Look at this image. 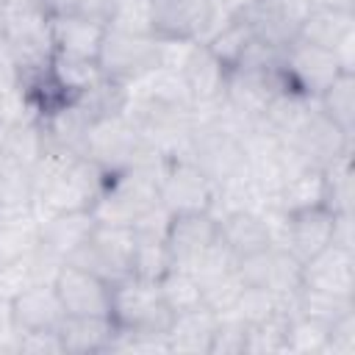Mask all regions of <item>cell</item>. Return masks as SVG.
Listing matches in <instances>:
<instances>
[{
	"label": "cell",
	"mask_w": 355,
	"mask_h": 355,
	"mask_svg": "<svg viewBox=\"0 0 355 355\" xmlns=\"http://www.w3.org/2000/svg\"><path fill=\"white\" fill-rule=\"evenodd\" d=\"M53 286L67 316H111V283L94 272L67 261Z\"/></svg>",
	"instance_id": "cell-12"
},
{
	"label": "cell",
	"mask_w": 355,
	"mask_h": 355,
	"mask_svg": "<svg viewBox=\"0 0 355 355\" xmlns=\"http://www.w3.org/2000/svg\"><path fill=\"white\" fill-rule=\"evenodd\" d=\"M111 0H42V8L47 17H92L103 19L108 17Z\"/></svg>",
	"instance_id": "cell-43"
},
{
	"label": "cell",
	"mask_w": 355,
	"mask_h": 355,
	"mask_svg": "<svg viewBox=\"0 0 355 355\" xmlns=\"http://www.w3.org/2000/svg\"><path fill=\"white\" fill-rule=\"evenodd\" d=\"M277 205L286 214L324 205V175L319 166H305L288 175L277 189Z\"/></svg>",
	"instance_id": "cell-29"
},
{
	"label": "cell",
	"mask_w": 355,
	"mask_h": 355,
	"mask_svg": "<svg viewBox=\"0 0 355 355\" xmlns=\"http://www.w3.org/2000/svg\"><path fill=\"white\" fill-rule=\"evenodd\" d=\"M200 288H202V305L205 308H211L214 313H227V311H233L244 283H241L239 272L230 269V272H222V275L200 283Z\"/></svg>",
	"instance_id": "cell-40"
},
{
	"label": "cell",
	"mask_w": 355,
	"mask_h": 355,
	"mask_svg": "<svg viewBox=\"0 0 355 355\" xmlns=\"http://www.w3.org/2000/svg\"><path fill=\"white\" fill-rule=\"evenodd\" d=\"M286 144H291L311 166H324V164H330V161H336L338 155H344V153H352V147H355V136H349V133H344L327 114H322V108L316 105L311 114H308V119L288 136V139H283Z\"/></svg>",
	"instance_id": "cell-11"
},
{
	"label": "cell",
	"mask_w": 355,
	"mask_h": 355,
	"mask_svg": "<svg viewBox=\"0 0 355 355\" xmlns=\"http://www.w3.org/2000/svg\"><path fill=\"white\" fill-rule=\"evenodd\" d=\"M64 263L67 261H61L58 255H53L42 244L33 252H28V255H22L17 261L0 263V297L14 300L25 288H31V286L55 283V277H58V272H61Z\"/></svg>",
	"instance_id": "cell-16"
},
{
	"label": "cell",
	"mask_w": 355,
	"mask_h": 355,
	"mask_svg": "<svg viewBox=\"0 0 355 355\" xmlns=\"http://www.w3.org/2000/svg\"><path fill=\"white\" fill-rule=\"evenodd\" d=\"M302 286L324 294L355 297V250L327 244L308 261H302Z\"/></svg>",
	"instance_id": "cell-13"
},
{
	"label": "cell",
	"mask_w": 355,
	"mask_h": 355,
	"mask_svg": "<svg viewBox=\"0 0 355 355\" xmlns=\"http://www.w3.org/2000/svg\"><path fill=\"white\" fill-rule=\"evenodd\" d=\"M355 31V11H341V8H316L311 6V11L305 14V19L297 28L294 39H302L308 44L316 47H327L333 50L347 33Z\"/></svg>",
	"instance_id": "cell-26"
},
{
	"label": "cell",
	"mask_w": 355,
	"mask_h": 355,
	"mask_svg": "<svg viewBox=\"0 0 355 355\" xmlns=\"http://www.w3.org/2000/svg\"><path fill=\"white\" fill-rule=\"evenodd\" d=\"M64 355H105L114 336L111 316H67L58 327Z\"/></svg>",
	"instance_id": "cell-23"
},
{
	"label": "cell",
	"mask_w": 355,
	"mask_h": 355,
	"mask_svg": "<svg viewBox=\"0 0 355 355\" xmlns=\"http://www.w3.org/2000/svg\"><path fill=\"white\" fill-rule=\"evenodd\" d=\"M216 316L219 313H214L205 305L172 313V322L166 327L169 352H178V355H208L211 336L216 330Z\"/></svg>",
	"instance_id": "cell-21"
},
{
	"label": "cell",
	"mask_w": 355,
	"mask_h": 355,
	"mask_svg": "<svg viewBox=\"0 0 355 355\" xmlns=\"http://www.w3.org/2000/svg\"><path fill=\"white\" fill-rule=\"evenodd\" d=\"M324 355H355V311L330 322Z\"/></svg>",
	"instance_id": "cell-44"
},
{
	"label": "cell",
	"mask_w": 355,
	"mask_h": 355,
	"mask_svg": "<svg viewBox=\"0 0 355 355\" xmlns=\"http://www.w3.org/2000/svg\"><path fill=\"white\" fill-rule=\"evenodd\" d=\"M288 319L291 316H286V313H275L258 324H250L247 341H244V355H283Z\"/></svg>",
	"instance_id": "cell-38"
},
{
	"label": "cell",
	"mask_w": 355,
	"mask_h": 355,
	"mask_svg": "<svg viewBox=\"0 0 355 355\" xmlns=\"http://www.w3.org/2000/svg\"><path fill=\"white\" fill-rule=\"evenodd\" d=\"M125 94L133 103H150L164 108H191V94L180 72L153 67L125 83Z\"/></svg>",
	"instance_id": "cell-17"
},
{
	"label": "cell",
	"mask_w": 355,
	"mask_h": 355,
	"mask_svg": "<svg viewBox=\"0 0 355 355\" xmlns=\"http://www.w3.org/2000/svg\"><path fill=\"white\" fill-rule=\"evenodd\" d=\"M47 72L50 78L55 80V86L72 100V97H80L83 92L94 89L105 75L97 64V58H89V55H75V53H61V50H53L50 55V64H47Z\"/></svg>",
	"instance_id": "cell-25"
},
{
	"label": "cell",
	"mask_w": 355,
	"mask_h": 355,
	"mask_svg": "<svg viewBox=\"0 0 355 355\" xmlns=\"http://www.w3.org/2000/svg\"><path fill=\"white\" fill-rule=\"evenodd\" d=\"M236 272L244 286H263L280 297H288L302 286V263L280 247H263L239 258Z\"/></svg>",
	"instance_id": "cell-9"
},
{
	"label": "cell",
	"mask_w": 355,
	"mask_h": 355,
	"mask_svg": "<svg viewBox=\"0 0 355 355\" xmlns=\"http://www.w3.org/2000/svg\"><path fill=\"white\" fill-rule=\"evenodd\" d=\"M355 311V297H338V294H324V291H313L300 286L294 294V313H305L313 316L319 322H336L338 316Z\"/></svg>",
	"instance_id": "cell-36"
},
{
	"label": "cell",
	"mask_w": 355,
	"mask_h": 355,
	"mask_svg": "<svg viewBox=\"0 0 355 355\" xmlns=\"http://www.w3.org/2000/svg\"><path fill=\"white\" fill-rule=\"evenodd\" d=\"M133 227L122 225H97L89 236V241L69 258V263L83 266L94 272L97 277L116 283L130 275V261H133Z\"/></svg>",
	"instance_id": "cell-4"
},
{
	"label": "cell",
	"mask_w": 355,
	"mask_h": 355,
	"mask_svg": "<svg viewBox=\"0 0 355 355\" xmlns=\"http://www.w3.org/2000/svg\"><path fill=\"white\" fill-rule=\"evenodd\" d=\"M186 158L216 186L244 169L241 139L219 125H194Z\"/></svg>",
	"instance_id": "cell-5"
},
{
	"label": "cell",
	"mask_w": 355,
	"mask_h": 355,
	"mask_svg": "<svg viewBox=\"0 0 355 355\" xmlns=\"http://www.w3.org/2000/svg\"><path fill=\"white\" fill-rule=\"evenodd\" d=\"M169 269H172V258H169V250H166V239H144V236H136L130 275L158 283Z\"/></svg>",
	"instance_id": "cell-37"
},
{
	"label": "cell",
	"mask_w": 355,
	"mask_h": 355,
	"mask_svg": "<svg viewBox=\"0 0 355 355\" xmlns=\"http://www.w3.org/2000/svg\"><path fill=\"white\" fill-rule=\"evenodd\" d=\"M11 305H14V316H17V324L22 327V333L58 330L61 322L67 319L64 302H61V297H58L53 283H42V286L25 288L19 297L11 300Z\"/></svg>",
	"instance_id": "cell-20"
},
{
	"label": "cell",
	"mask_w": 355,
	"mask_h": 355,
	"mask_svg": "<svg viewBox=\"0 0 355 355\" xmlns=\"http://www.w3.org/2000/svg\"><path fill=\"white\" fill-rule=\"evenodd\" d=\"M158 291H161L164 305L172 313H180V311H189V308L202 305V288H200V280H197V275L191 269L172 266L158 280Z\"/></svg>",
	"instance_id": "cell-35"
},
{
	"label": "cell",
	"mask_w": 355,
	"mask_h": 355,
	"mask_svg": "<svg viewBox=\"0 0 355 355\" xmlns=\"http://www.w3.org/2000/svg\"><path fill=\"white\" fill-rule=\"evenodd\" d=\"M197 44L200 42L191 39V36H158V64L155 67H164V69H172V72H183V67L194 55Z\"/></svg>",
	"instance_id": "cell-42"
},
{
	"label": "cell",
	"mask_w": 355,
	"mask_h": 355,
	"mask_svg": "<svg viewBox=\"0 0 355 355\" xmlns=\"http://www.w3.org/2000/svg\"><path fill=\"white\" fill-rule=\"evenodd\" d=\"M227 19L214 8V0H153V33L155 36H191L200 44L208 42Z\"/></svg>",
	"instance_id": "cell-6"
},
{
	"label": "cell",
	"mask_w": 355,
	"mask_h": 355,
	"mask_svg": "<svg viewBox=\"0 0 355 355\" xmlns=\"http://www.w3.org/2000/svg\"><path fill=\"white\" fill-rule=\"evenodd\" d=\"M252 39H255L252 25H250L244 17H233V19H227V22H225L208 42H202V44L222 61L225 69H230V67H236V64L241 61V55L247 53V47H250Z\"/></svg>",
	"instance_id": "cell-32"
},
{
	"label": "cell",
	"mask_w": 355,
	"mask_h": 355,
	"mask_svg": "<svg viewBox=\"0 0 355 355\" xmlns=\"http://www.w3.org/2000/svg\"><path fill=\"white\" fill-rule=\"evenodd\" d=\"M141 153H144V141L139 139L136 128L130 125V119L125 114H111V116L94 119L86 130L83 147H80V155L94 161L97 166H103L108 175L133 166Z\"/></svg>",
	"instance_id": "cell-2"
},
{
	"label": "cell",
	"mask_w": 355,
	"mask_h": 355,
	"mask_svg": "<svg viewBox=\"0 0 355 355\" xmlns=\"http://www.w3.org/2000/svg\"><path fill=\"white\" fill-rule=\"evenodd\" d=\"M316 8H341V11H355V0H308Z\"/></svg>",
	"instance_id": "cell-48"
},
{
	"label": "cell",
	"mask_w": 355,
	"mask_h": 355,
	"mask_svg": "<svg viewBox=\"0 0 355 355\" xmlns=\"http://www.w3.org/2000/svg\"><path fill=\"white\" fill-rule=\"evenodd\" d=\"M286 80L291 89L308 94V97H319L344 69L338 67L333 50L327 47H316L308 44L302 39H291L283 47V64H280Z\"/></svg>",
	"instance_id": "cell-8"
},
{
	"label": "cell",
	"mask_w": 355,
	"mask_h": 355,
	"mask_svg": "<svg viewBox=\"0 0 355 355\" xmlns=\"http://www.w3.org/2000/svg\"><path fill=\"white\" fill-rule=\"evenodd\" d=\"M105 36V22L92 17H50L53 50L97 58Z\"/></svg>",
	"instance_id": "cell-22"
},
{
	"label": "cell",
	"mask_w": 355,
	"mask_h": 355,
	"mask_svg": "<svg viewBox=\"0 0 355 355\" xmlns=\"http://www.w3.org/2000/svg\"><path fill=\"white\" fill-rule=\"evenodd\" d=\"M97 227L92 211H61L42 219V247L58 255L61 261H69L92 236Z\"/></svg>",
	"instance_id": "cell-19"
},
{
	"label": "cell",
	"mask_w": 355,
	"mask_h": 355,
	"mask_svg": "<svg viewBox=\"0 0 355 355\" xmlns=\"http://www.w3.org/2000/svg\"><path fill=\"white\" fill-rule=\"evenodd\" d=\"M219 239V222L208 211L194 214H178L169 222L166 230V250L172 258V266L191 269L197 258Z\"/></svg>",
	"instance_id": "cell-14"
},
{
	"label": "cell",
	"mask_w": 355,
	"mask_h": 355,
	"mask_svg": "<svg viewBox=\"0 0 355 355\" xmlns=\"http://www.w3.org/2000/svg\"><path fill=\"white\" fill-rule=\"evenodd\" d=\"M0 3H8V0H0Z\"/></svg>",
	"instance_id": "cell-49"
},
{
	"label": "cell",
	"mask_w": 355,
	"mask_h": 355,
	"mask_svg": "<svg viewBox=\"0 0 355 355\" xmlns=\"http://www.w3.org/2000/svg\"><path fill=\"white\" fill-rule=\"evenodd\" d=\"M244 341H247V324L233 311L219 313L208 355H244Z\"/></svg>",
	"instance_id": "cell-41"
},
{
	"label": "cell",
	"mask_w": 355,
	"mask_h": 355,
	"mask_svg": "<svg viewBox=\"0 0 355 355\" xmlns=\"http://www.w3.org/2000/svg\"><path fill=\"white\" fill-rule=\"evenodd\" d=\"M330 324L305 313H294L286 327V355H324Z\"/></svg>",
	"instance_id": "cell-34"
},
{
	"label": "cell",
	"mask_w": 355,
	"mask_h": 355,
	"mask_svg": "<svg viewBox=\"0 0 355 355\" xmlns=\"http://www.w3.org/2000/svg\"><path fill=\"white\" fill-rule=\"evenodd\" d=\"M324 175V208L333 214L355 211V191H352V153L338 155L336 161L322 166Z\"/></svg>",
	"instance_id": "cell-33"
},
{
	"label": "cell",
	"mask_w": 355,
	"mask_h": 355,
	"mask_svg": "<svg viewBox=\"0 0 355 355\" xmlns=\"http://www.w3.org/2000/svg\"><path fill=\"white\" fill-rule=\"evenodd\" d=\"M252 3L255 0H214V8L225 17H241L252 8Z\"/></svg>",
	"instance_id": "cell-47"
},
{
	"label": "cell",
	"mask_w": 355,
	"mask_h": 355,
	"mask_svg": "<svg viewBox=\"0 0 355 355\" xmlns=\"http://www.w3.org/2000/svg\"><path fill=\"white\" fill-rule=\"evenodd\" d=\"M33 166L0 155V211L33 205Z\"/></svg>",
	"instance_id": "cell-31"
},
{
	"label": "cell",
	"mask_w": 355,
	"mask_h": 355,
	"mask_svg": "<svg viewBox=\"0 0 355 355\" xmlns=\"http://www.w3.org/2000/svg\"><path fill=\"white\" fill-rule=\"evenodd\" d=\"M180 75H183V80H186V86H189L191 103H202V100L222 97L227 69L222 67V61H219L205 44H197L194 55L189 58V64L183 67Z\"/></svg>",
	"instance_id": "cell-28"
},
{
	"label": "cell",
	"mask_w": 355,
	"mask_h": 355,
	"mask_svg": "<svg viewBox=\"0 0 355 355\" xmlns=\"http://www.w3.org/2000/svg\"><path fill=\"white\" fill-rule=\"evenodd\" d=\"M42 241V219L31 208L0 211V263L33 252Z\"/></svg>",
	"instance_id": "cell-24"
},
{
	"label": "cell",
	"mask_w": 355,
	"mask_h": 355,
	"mask_svg": "<svg viewBox=\"0 0 355 355\" xmlns=\"http://www.w3.org/2000/svg\"><path fill=\"white\" fill-rule=\"evenodd\" d=\"M211 197H214V183L194 166V161H189L186 155L166 158L158 178V202L172 216L208 211Z\"/></svg>",
	"instance_id": "cell-7"
},
{
	"label": "cell",
	"mask_w": 355,
	"mask_h": 355,
	"mask_svg": "<svg viewBox=\"0 0 355 355\" xmlns=\"http://www.w3.org/2000/svg\"><path fill=\"white\" fill-rule=\"evenodd\" d=\"M316 105L344 133L355 136V72H341L319 97Z\"/></svg>",
	"instance_id": "cell-30"
},
{
	"label": "cell",
	"mask_w": 355,
	"mask_h": 355,
	"mask_svg": "<svg viewBox=\"0 0 355 355\" xmlns=\"http://www.w3.org/2000/svg\"><path fill=\"white\" fill-rule=\"evenodd\" d=\"M22 327L17 324L11 300L0 297V355H19Z\"/></svg>",
	"instance_id": "cell-45"
},
{
	"label": "cell",
	"mask_w": 355,
	"mask_h": 355,
	"mask_svg": "<svg viewBox=\"0 0 355 355\" xmlns=\"http://www.w3.org/2000/svg\"><path fill=\"white\" fill-rule=\"evenodd\" d=\"M308 11V0H255L252 8L241 17L252 25L255 36L272 44H288L297 36V28Z\"/></svg>",
	"instance_id": "cell-15"
},
{
	"label": "cell",
	"mask_w": 355,
	"mask_h": 355,
	"mask_svg": "<svg viewBox=\"0 0 355 355\" xmlns=\"http://www.w3.org/2000/svg\"><path fill=\"white\" fill-rule=\"evenodd\" d=\"M111 319L128 330H153L166 333L172 311L164 305L158 283L128 275L111 283Z\"/></svg>",
	"instance_id": "cell-1"
},
{
	"label": "cell",
	"mask_w": 355,
	"mask_h": 355,
	"mask_svg": "<svg viewBox=\"0 0 355 355\" xmlns=\"http://www.w3.org/2000/svg\"><path fill=\"white\" fill-rule=\"evenodd\" d=\"M288 86L283 69H275V72H258V69H247V67H230L227 75H225V89H222V97L225 103L239 111L241 116L252 119V122H261L269 100L275 97L277 89Z\"/></svg>",
	"instance_id": "cell-10"
},
{
	"label": "cell",
	"mask_w": 355,
	"mask_h": 355,
	"mask_svg": "<svg viewBox=\"0 0 355 355\" xmlns=\"http://www.w3.org/2000/svg\"><path fill=\"white\" fill-rule=\"evenodd\" d=\"M19 355H64L58 330H33V333H22Z\"/></svg>",
	"instance_id": "cell-46"
},
{
	"label": "cell",
	"mask_w": 355,
	"mask_h": 355,
	"mask_svg": "<svg viewBox=\"0 0 355 355\" xmlns=\"http://www.w3.org/2000/svg\"><path fill=\"white\" fill-rule=\"evenodd\" d=\"M97 64H100L105 78L128 83L136 75H141L158 64V36L155 33L119 31V28L105 25Z\"/></svg>",
	"instance_id": "cell-3"
},
{
	"label": "cell",
	"mask_w": 355,
	"mask_h": 355,
	"mask_svg": "<svg viewBox=\"0 0 355 355\" xmlns=\"http://www.w3.org/2000/svg\"><path fill=\"white\" fill-rule=\"evenodd\" d=\"M219 241L236 255V261L250 252H258L263 247H272L266 225H263L261 214H255V211H236V214H227L225 219H219Z\"/></svg>",
	"instance_id": "cell-27"
},
{
	"label": "cell",
	"mask_w": 355,
	"mask_h": 355,
	"mask_svg": "<svg viewBox=\"0 0 355 355\" xmlns=\"http://www.w3.org/2000/svg\"><path fill=\"white\" fill-rule=\"evenodd\" d=\"M333 225H336V214L330 208H324V205L288 214V241H286V250L300 263L308 261L311 255H316L319 250L333 244Z\"/></svg>",
	"instance_id": "cell-18"
},
{
	"label": "cell",
	"mask_w": 355,
	"mask_h": 355,
	"mask_svg": "<svg viewBox=\"0 0 355 355\" xmlns=\"http://www.w3.org/2000/svg\"><path fill=\"white\" fill-rule=\"evenodd\" d=\"M105 25L133 33H153V0H111Z\"/></svg>",
	"instance_id": "cell-39"
}]
</instances>
